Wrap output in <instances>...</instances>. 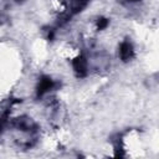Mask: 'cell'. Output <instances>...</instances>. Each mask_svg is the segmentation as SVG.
<instances>
[{
  "instance_id": "cell-1",
  "label": "cell",
  "mask_w": 159,
  "mask_h": 159,
  "mask_svg": "<svg viewBox=\"0 0 159 159\" xmlns=\"http://www.w3.org/2000/svg\"><path fill=\"white\" fill-rule=\"evenodd\" d=\"M10 128L14 132L15 143L20 148L30 149L39 139V127L32 118L21 116L10 122Z\"/></svg>"
},
{
  "instance_id": "cell-4",
  "label": "cell",
  "mask_w": 159,
  "mask_h": 159,
  "mask_svg": "<svg viewBox=\"0 0 159 159\" xmlns=\"http://www.w3.org/2000/svg\"><path fill=\"white\" fill-rule=\"evenodd\" d=\"M118 57L122 62H129L134 57V46L129 40H124L120 42L118 47Z\"/></svg>"
},
{
  "instance_id": "cell-8",
  "label": "cell",
  "mask_w": 159,
  "mask_h": 159,
  "mask_svg": "<svg viewBox=\"0 0 159 159\" xmlns=\"http://www.w3.org/2000/svg\"><path fill=\"white\" fill-rule=\"evenodd\" d=\"M16 2H22V1H25V0H15Z\"/></svg>"
},
{
  "instance_id": "cell-2",
  "label": "cell",
  "mask_w": 159,
  "mask_h": 159,
  "mask_svg": "<svg viewBox=\"0 0 159 159\" xmlns=\"http://www.w3.org/2000/svg\"><path fill=\"white\" fill-rule=\"evenodd\" d=\"M55 88H56V82L50 76H42L39 80V83L36 87V96L37 98H41L47 93H50L51 91H53Z\"/></svg>"
},
{
  "instance_id": "cell-7",
  "label": "cell",
  "mask_w": 159,
  "mask_h": 159,
  "mask_svg": "<svg viewBox=\"0 0 159 159\" xmlns=\"http://www.w3.org/2000/svg\"><path fill=\"white\" fill-rule=\"evenodd\" d=\"M127 2H137V1H139V0H125Z\"/></svg>"
},
{
  "instance_id": "cell-5",
  "label": "cell",
  "mask_w": 159,
  "mask_h": 159,
  "mask_svg": "<svg viewBox=\"0 0 159 159\" xmlns=\"http://www.w3.org/2000/svg\"><path fill=\"white\" fill-rule=\"evenodd\" d=\"M72 68L77 77H86L88 73V60L84 55L77 56L72 61Z\"/></svg>"
},
{
  "instance_id": "cell-6",
  "label": "cell",
  "mask_w": 159,
  "mask_h": 159,
  "mask_svg": "<svg viewBox=\"0 0 159 159\" xmlns=\"http://www.w3.org/2000/svg\"><path fill=\"white\" fill-rule=\"evenodd\" d=\"M108 24H109V21H108L107 19L101 17V19H98V21H97V29H98V30H103V29H106V27L108 26Z\"/></svg>"
},
{
  "instance_id": "cell-3",
  "label": "cell",
  "mask_w": 159,
  "mask_h": 159,
  "mask_svg": "<svg viewBox=\"0 0 159 159\" xmlns=\"http://www.w3.org/2000/svg\"><path fill=\"white\" fill-rule=\"evenodd\" d=\"M91 0H68L67 4V11L65 12L66 19H70L73 15H77L80 12H82L89 4Z\"/></svg>"
}]
</instances>
